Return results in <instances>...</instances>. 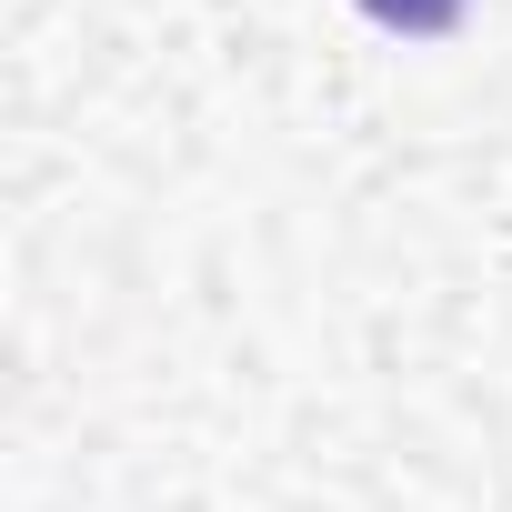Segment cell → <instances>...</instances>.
<instances>
[{
	"instance_id": "1",
	"label": "cell",
	"mask_w": 512,
	"mask_h": 512,
	"mask_svg": "<svg viewBox=\"0 0 512 512\" xmlns=\"http://www.w3.org/2000/svg\"><path fill=\"white\" fill-rule=\"evenodd\" d=\"M362 21H382V31H412V41H432V31H452L462 21V0H352Z\"/></svg>"
}]
</instances>
